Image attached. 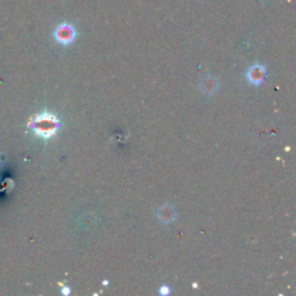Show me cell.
<instances>
[{"instance_id":"3957f363","label":"cell","mask_w":296,"mask_h":296,"mask_svg":"<svg viewBox=\"0 0 296 296\" xmlns=\"http://www.w3.org/2000/svg\"><path fill=\"white\" fill-rule=\"evenodd\" d=\"M265 73H266V69H265L263 65H254L249 68L247 78L251 84L260 85L265 78Z\"/></svg>"},{"instance_id":"5b68a950","label":"cell","mask_w":296,"mask_h":296,"mask_svg":"<svg viewBox=\"0 0 296 296\" xmlns=\"http://www.w3.org/2000/svg\"><path fill=\"white\" fill-rule=\"evenodd\" d=\"M200 88H201V91L205 93V94L212 95V94H214V93H216L217 89H219V83H217V80L215 79V78L206 77L205 79L201 81Z\"/></svg>"},{"instance_id":"277c9868","label":"cell","mask_w":296,"mask_h":296,"mask_svg":"<svg viewBox=\"0 0 296 296\" xmlns=\"http://www.w3.org/2000/svg\"><path fill=\"white\" fill-rule=\"evenodd\" d=\"M176 211L170 205H163L158 211V217L163 224H171V222L176 219Z\"/></svg>"},{"instance_id":"52a82bcc","label":"cell","mask_w":296,"mask_h":296,"mask_svg":"<svg viewBox=\"0 0 296 296\" xmlns=\"http://www.w3.org/2000/svg\"><path fill=\"white\" fill-rule=\"evenodd\" d=\"M61 293H63L64 295H68L69 293H71V289H69L68 287H64L63 289H61Z\"/></svg>"},{"instance_id":"6da1fadb","label":"cell","mask_w":296,"mask_h":296,"mask_svg":"<svg viewBox=\"0 0 296 296\" xmlns=\"http://www.w3.org/2000/svg\"><path fill=\"white\" fill-rule=\"evenodd\" d=\"M29 126L33 128L35 134L43 139H50L57 133L59 128V119L50 112H43L37 115L29 122Z\"/></svg>"},{"instance_id":"7a4b0ae2","label":"cell","mask_w":296,"mask_h":296,"mask_svg":"<svg viewBox=\"0 0 296 296\" xmlns=\"http://www.w3.org/2000/svg\"><path fill=\"white\" fill-rule=\"evenodd\" d=\"M77 30L71 23H61L54 30V38L59 44L68 45L76 40Z\"/></svg>"},{"instance_id":"8992f818","label":"cell","mask_w":296,"mask_h":296,"mask_svg":"<svg viewBox=\"0 0 296 296\" xmlns=\"http://www.w3.org/2000/svg\"><path fill=\"white\" fill-rule=\"evenodd\" d=\"M159 293L161 294V295H168V294L170 293L169 287H168V286H162V287H160Z\"/></svg>"}]
</instances>
